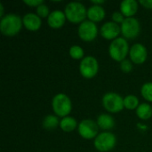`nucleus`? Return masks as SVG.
I'll use <instances>...</instances> for the list:
<instances>
[{
  "mask_svg": "<svg viewBox=\"0 0 152 152\" xmlns=\"http://www.w3.org/2000/svg\"><path fill=\"white\" fill-rule=\"evenodd\" d=\"M50 11L49 8L46 4H42L39 6L37 7V14L40 17V18H48V16L50 15Z\"/></svg>",
  "mask_w": 152,
  "mask_h": 152,
  "instance_id": "b1692460",
  "label": "nucleus"
},
{
  "mask_svg": "<svg viewBox=\"0 0 152 152\" xmlns=\"http://www.w3.org/2000/svg\"><path fill=\"white\" fill-rule=\"evenodd\" d=\"M66 15L62 11L55 10L50 13L47 18V23L52 28H61L66 21Z\"/></svg>",
  "mask_w": 152,
  "mask_h": 152,
  "instance_id": "4468645a",
  "label": "nucleus"
},
{
  "mask_svg": "<svg viewBox=\"0 0 152 152\" xmlns=\"http://www.w3.org/2000/svg\"><path fill=\"white\" fill-rule=\"evenodd\" d=\"M102 105L107 111L110 113H118L125 108L124 98L117 93L110 92L104 94L102 98Z\"/></svg>",
  "mask_w": 152,
  "mask_h": 152,
  "instance_id": "39448f33",
  "label": "nucleus"
},
{
  "mask_svg": "<svg viewBox=\"0 0 152 152\" xmlns=\"http://www.w3.org/2000/svg\"><path fill=\"white\" fill-rule=\"evenodd\" d=\"M60 127L64 132H67V133L72 132V131H74L77 127V120L74 118L67 116V117L63 118L61 120Z\"/></svg>",
  "mask_w": 152,
  "mask_h": 152,
  "instance_id": "a211bd4d",
  "label": "nucleus"
},
{
  "mask_svg": "<svg viewBox=\"0 0 152 152\" xmlns=\"http://www.w3.org/2000/svg\"><path fill=\"white\" fill-rule=\"evenodd\" d=\"M0 10H1L0 16H1V18H3L4 17V6H3V4L2 3H0Z\"/></svg>",
  "mask_w": 152,
  "mask_h": 152,
  "instance_id": "c756f323",
  "label": "nucleus"
},
{
  "mask_svg": "<svg viewBox=\"0 0 152 152\" xmlns=\"http://www.w3.org/2000/svg\"><path fill=\"white\" fill-rule=\"evenodd\" d=\"M99 132L97 122L92 119H84L78 125V134L80 136L86 140L96 138Z\"/></svg>",
  "mask_w": 152,
  "mask_h": 152,
  "instance_id": "1a4fd4ad",
  "label": "nucleus"
},
{
  "mask_svg": "<svg viewBox=\"0 0 152 152\" xmlns=\"http://www.w3.org/2000/svg\"><path fill=\"white\" fill-rule=\"evenodd\" d=\"M99 70V64L97 60L93 56H86L80 62L79 71L81 75L87 79L93 78L96 76Z\"/></svg>",
  "mask_w": 152,
  "mask_h": 152,
  "instance_id": "0eeeda50",
  "label": "nucleus"
},
{
  "mask_svg": "<svg viewBox=\"0 0 152 152\" xmlns=\"http://www.w3.org/2000/svg\"><path fill=\"white\" fill-rule=\"evenodd\" d=\"M141 30L139 20L134 17L126 18L121 24V33L126 39H134L138 37Z\"/></svg>",
  "mask_w": 152,
  "mask_h": 152,
  "instance_id": "6e6552de",
  "label": "nucleus"
},
{
  "mask_svg": "<svg viewBox=\"0 0 152 152\" xmlns=\"http://www.w3.org/2000/svg\"><path fill=\"white\" fill-rule=\"evenodd\" d=\"M101 36L107 40H115L121 32V27L114 21H108L101 28Z\"/></svg>",
  "mask_w": 152,
  "mask_h": 152,
  "instance_id": "9b49d317",
  "label": "nucleus"
},
{
  "mask_svg": "<svg viewBox=\"0 0 152 152\" xmlns=\"http://www.w3.org/2000/svg\"><path fill=\"white\" fill-rule=\"evenodd\" d=\"M112 21H114L115 23L117 24H119V23H123V21L125 20L126 18H124V15L121 12H114L112 13Z\"/></svg>",
  "mask_w": 152,
  "mask_h": 152,
  "instance_id": "a878e982",
  "label": "nucleus"
},
{
  "mask_svg": "<svg viewBox=\"0 0 152 152\" xmlns=\"http://www.w3.org/2000/svg\"><path fill=\"white\" fill-rule=\"evenodd\" d=\"M129 45L125 37H118L113 40L109 47L110 57L116 61H123L129 53Z\"/></svg>",
  "mask_w": 152,
  "mask_h": 152,
  "instance_id": "7ed1b4c3",
  "label": "nucleus"
},
{
  "mask_svg": "<svg viewBox=\"0 0 152 152\" xmlns=\"http://www.w3.org/2000/svg\"><path fill=\"white\" fill-rule=\"evenodd\" d=\"M120 69L124 73H130L133 70V64L129 60H124L120 62Z\"/></svg>",
  "mask_w": 152,
  "mask_h": 152,
  "instance_id": "393cba45",
  "label": "nucleus"
},
{
  "mask_svg": "<svg viewBox=\"0 0 152 152\" xmlns=\"http://www.w3.org/2000/svg\"><path fill=\"white\" fill-rule=\"evenodd\" d=\"M60 122L57 116L54 115H47L42 122L43 127L46 130H53L58 126H60Z\"/></svg>",
  "mask_w": 152,
  "mask_h": 152,
  "instance_id": "aec40b11",
  "label": "nucleus"
},
{
  "mask_svg": "<svg viewBox=\"0 0 152 152\" xmlns=\"http://www.w3.org/2000/svg\"><path fill=\"white\" fill-rule=\"evenodd\" d=\"M78 36L86 42H91L94 40L98 35V28L96 24L91 20L83 21L78 27Z\"/></svg>",
  "mask_w": 152,
  "mask_h": 152,
  "instance_id": "9d476101",
  "label": "nucleus"
},
{
  "mask_svg": "<svg viewBox=\"0 0 152 152\" xmlns=\"http://www.w3.org/2000/svg\"><path fill=\"white\" fill-rule=\"evenodd\" d=\"M23 26L30 31H37L42 25L41 18L36 13H27L22 18Z\"/></svg>",
  "mask_w": 152,
  "mask_h": 152,
  "instance_id": "ddd939ff",
  "label": "nucleus"
},
{
  "mask_svg": "<svg viewBox=\"0 0 152 152\" xmlns=\"http://www.w3.org/2000/svg\"><path fill=\"white\" fill-rule=\"evenodd\" d=\"M64 13L69 21L75 24H81L87 16V10L85 5L79 2H70L66 5Z\"/></svg>",
  "mask_w": 152,
  "mask_h": 152,
  "instance_id": "f03ea898",
  "label": "nucleus"
},
{
  "mask_svg": "<svg viewBox=\"0 0 152 152\" xmlns=\"http://www.w3.org/2000/svg\"><path fill=\"white\" fill-rule=\"evenodd\" d=\"M97 125L102 130H110L115 126V120L109 114H101L97 118Z\"/></svg>",
  "mask_w": 152,
  "mask_h": 152,
  "instance_id": "f3484780",
  "label": "nucleus"
},
{
  "mask_svg": "<svg viewBox=\"0 0 152 152\" xmlns=\"http://www.w3.org/2000/svg\"><path fill=\"white\" fill-rule=\"evenodd\" d=\"M69 55L72 59L74 60H83L85 57V53L84 50L81 46L79 45H73L69 48Z\"/></svg>",
  "mask_w": 152,
  "mask_h": 152,
  "instance_id": "4be33fe9",
  "label": "nucleus"
},
{
  "mask_svg": "<svg viewBox=\"0 0 152 152\" xmlns=\"http://www.w3.org/2000/svg\"><path fill=\"white\" fill-rule=\"evenodd\" d=\"M142 96L148 102H152V82L145 83L141 89Z\"/></svg>",
  "mask_w": 152,
  "mask_h": 152,
  "instance_id": "5701e85b",
  "label": "nucleus"
},
{
  "mask_svg": "<svg viewBox=\"0 0 152 152\" xmlns=\"http://www.w3.org/2000/svg\"><path fill=\"white\" fill-rule=\"evenodd\" d=\"M117 143V138L110 132H103L94 139V147L100 152H108L113 150Z\"/></svg>",
  "mask_w": 152,
  "mask_h": 152,
  "instance_id": "423d86ee",
  "label": "nucleus"
},
{
  "mask_svg": "<svg viewBox=\"0 0 152 152\" xmlns=\"http://www.w3.org/2000/svg\"><path fill=\"white\" fill-rule=\"evenodd\" d=\"M138 11V3L135 0H124L120 4V12L126 18L133 17Z\"/></svg>",
  "mask_w": 152,
  "mask_h": 152,
  "instance_id": "2eb2a0df",
  "label": "nucleus"
},
{
  "mask_svg": "<svg viewBox=\"0 0 152 152\" xmlns=\"http://www.w3.org/2000/svg\"><path fill=\"white\" fill-rule=\"evenodd\" d=\"M52 106L53 112L57 117H61L62 118L67 117L72 110V103L69 97L64 94H56L52 102Z\"/></svg>",
  "mask_w": 152,
  "mask_h": 152,
  "instance_id": "20e7f679",
  "label": "nucleus"
},
{
  "mask_svg": "<svg viewBox=\"0 0 152 152\" xmlns=\"http://www.w3.org/2000/svg\"><path fill=\"white\" fill-rule=\"evenodd\" d=\"M22 25V19L19 15L14 13H9L1 18L0 30L4 36L13 37L20 31Z\"/></svg>",
  "mask_w": 152,
  "mask_h": 152,
  "instance_id": "f257e3e1",
  "label": "nucleus"
},
{
  "mask_svg": "<svg viewBox=\"0 0 152 152\" xmlns=\"http://www.w3.org/2000/svg\"><path fill=\"white\" fill-rule=\"evenodd\" d=\"M24 4H26L28 6L37 7L40 4H44V1L43 0H24Z\"/></svg>",
  "mask_w": 152,
  "mask_h": 152,
  "instance_id": "bb28decb",
  "label": "nucleus"
},
{
  "mask_svg": "<svg viewBox=\"0 0 152 152\" xmlns=\"http://www.w3.org/2000/svg\"><path fill=\"white\" fill-rule=\"evenodd\" d=\"M140 4L146 9H152V0H140Z\"/></svg>",
  "mask_w": 152,
  "mask_h": 152,
  "instance_id": "cd10ccee",
  "label": "nucleus"
},
{
  "mask_svg": "<svg viewBox=\"0 0 152 152\" xmlns=\"http://www.w3.org/2000/svg\"><path fill=\"white\" fill-rule=\"evenodd\" d=\"M136 115L142 120H147L152 117V108L148 103H142L136 109Z\"/></svg>",
  "mask_w": 152,
  "mask_h": 152,
  "instance_id": "6ab92c4d",
  "label": "nucleus"
},
{
  "mask_svg": "<svg viewBox=\"0 0 152 152\" xmlns=\"http://www.w3.org/2000/svg\"><path fill=\"white\" fill-rule=\"evenodd\" d=\"M139 105V100L135 95H127L124 98V106L127 110H135L138 108Z\"/></svg>",
  "mask_w": 152,
  "mask_h": 152,
  "instance_id": "412c9836",
  "label": "nucleus"
},
{
  "mask_svg": "<svg viewBox=\"0 0 152 152\" xmlns=\"http://www.w3.org/2000/svg\"><path fill=\"white\" fill-rule=\"evenodd\" d=\"M129 56L131 61L135 64H142L145 62L148 52L146 47L142 44H134L130 48L129 51Z\"/></svg>",
  "mask_w": 152,
  "mask_h": 152,
  "instance_id": "f8f14e48",
  "label": "nucleus"
},
{
  "mask_svg": "<svg viewBox=\"0 0 152 152\" xmlns=\"http://www.w3.org/2000/svg\"><path fill=\"white\" fill-rule=\"evenodd\" d=\"M87 17L89 20L93 22H99L102 20L105 17V10L102 5L93 4L87 10Z\"/></svg>",
  "mask_w": 152,
  "mask_h": 152,
  "instance_id": "dca6fc26",
  "label": "nucleus"
},
{
  "mask_svg": "<svg viewBox=\"0 0 152 152\" xmlns=\"http://www.w3.org/2000/svg\"><path fill=\"white\" fill-rule=\"evenodd\" d=\"M91 3L94 5H101L102 4H104V1L103 0H92Z\"/></svg>",
  "mask_w": 152,
  "mask_h": 152,
  "instance_id": "c85d7f7f",
  "label": "nucleus"
}]
</instances>
